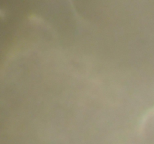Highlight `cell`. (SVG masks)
Instances as JSON below:
<instances>
[]
</instances>
